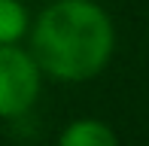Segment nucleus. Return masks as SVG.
Wrapping results in <instances>:
<instances>
[{"mask_svg": "<svg viewBox=\"0 0 149 146\" xmlns=\"http://www.w3.org/2000/svg\"><path fill=\"white\" fill-rule=\"evenodd\" d=\"M37 67L55 82H88L116 52V24L97 0H55L31 22Z\"/></svg>", "mask_w": 149, "mask_h": 146, "instance_id": "nucleus-1", "label": "nucleus"}, {"mask_svg": "<svg viewBox=\"0 0 149 146\" xmlns=\"http://www.w3.org/2000/svg\"><path fill=\"white\" fill-rule=\"evenodd\" d=\"M43 70L33 55L18 46H0V119H22L43 91Z\"/></svg>", "mask_w": 149, "mask_h": 146, "instance_id": "nucleus-2", "label": "nucleus"}, {"mask_svg": "<svg viewBox=\"0 0 149 146\" xmlns=\"http://www.w3.org/2000/svg\"><path fill=\"white\" fill-rule=\"evenodd\" d=\"M58 146H119L116 131L100 119H73L58 134Z\"/></svg>", "mask_w": 149, "mask_h": 146, "instance_id": "nucleus-3", "label": "nucleus"}, {"mask_svg": "<svg viewBox=\"0 0 149 146\" xmlns=\"http://www.w3.org/2000/svg\"><path fill=\"white\" fill-rule=\"evenodd\" d=\"M31 34V15L24 0H0V46H18Z\"/></svg>", "mask_w": 149, "mask_h": 146, "instance_id": "nucleus-4", "label": "nucleus"}]
</instances>
